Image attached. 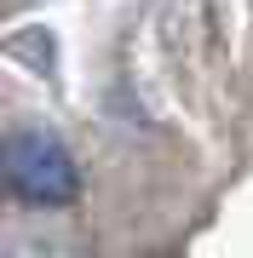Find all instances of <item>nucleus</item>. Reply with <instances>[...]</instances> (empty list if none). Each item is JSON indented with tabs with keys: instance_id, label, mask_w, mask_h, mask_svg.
Returning <instances> with one entry per match:
<instances>
[{
	"instance_id": "f257e3e1",
	"label": "nucleus",
	"mask_w": 253,
	"mask_h": 258,
	"mask_svg": "<svg viewBox=\"0 0 253 258\" xmlns=\"http://www.w3.org/2000/svg\"><path fill=\"white\" fill-rule=\"evenodd\" d=\"M0 184L29 207H69L81 195V166L46 126H18L0 144Z\"/></svg>"
}]
</instances>
